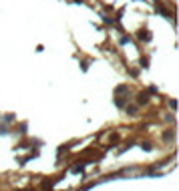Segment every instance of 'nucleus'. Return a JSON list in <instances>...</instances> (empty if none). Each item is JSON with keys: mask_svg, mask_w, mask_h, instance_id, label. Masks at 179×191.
Masks as SVG:
<instances>
[{"mask_svg": "<svg viewBox=\"0 0 179 191\" xmlns=\"http://www.w3.org/2000/svg\"><path fill=\"white\" fill-rule=\"evenodd\" d=\"M83 169H85V165H75V167H73V173H81Z\"/></svg>", "mask_w": 179, "mask_h": 191, "instance_id": "nucleus-7", "label": "nucleus"}, {"mask_svg": "<svg viewBox=\"0 0 179 191\" xmlns=\"http://www.w3.org/2000/svg\"><path fill=\"white\" fill-rule=\"evenodd\" d=\"M161 139H163L165 143H171V141L175 139V129H167V131L161 135Z\"/></svg>", "mask_w": 179, "mask_h": 191, "instance_id": "nucleus-3", "label": "nucleus"}, {"mask_svg": "<svg viewBox=\"0 0 179 191\" xmlns=\"http://www.w3.org/2000/svg\"><path fill=\"white\" fill-rule=\"evenodd\" d=\"M30 191H32V189H30Z\"/></svg>", "mask_w": 179, "mask_h": 191, "instance_id": "nucleus-12", "label": "nucleus"}, {"mask_svg": "<svg viewBox=\"0 0 179 191\" xmlns=\"http://www.w3.org/2000/svg\"><path fill=\"white\" fill-rule=\"evenodd\" d=\"M137 38H139L141 42H149V40H151V30H149V28H141V30L137 32Z\"/></svg>", "mask_w": 179, "mask_h": 191, "instance_id": "nucleus-2", "label": "nucleus"}, {"mask_svg": "<svg viewBox=\"0 0 179 191\" xmlns=\"http://www.w3.org/2000/svg\"><path fill=\"white\" fill-rule=\"evenodd\" d=\"M125 111H127V115H135V113L139 111V107H137V105H127Z\"/></svg>", "mask_w": 179, "mask_h": 191, "instance_id": "nucleus-6", "label": "nucleus"}, {"mask_svg": "<svg viewBox=\"0 0 179 191\" xmlns=\"http://www.w3.org/2000/svg\"><path fill=\"white\" fill-rule=\"evenodd\" d=\"M127 101H129V97H117V99H115V105L123 109L125 105H127Z\"/></svg>", "mask_w": 179, "mask_h": 191, "instance_id": "nucleus-5", "label": "nucleus"}, {"mask_svg": "<svg viewBox=\"0 0 179 191\" xmlns=\"http://www.w3.org/2000/svg\"><path fill=\"white\" fill-rule=\"evenodd\" d=\"M117 95H131V87H127V85H121V87H117L115 89Z\"/></svg>", "mask_w": 179, "mask_h": 191, "instance_id": "nucleus-4", "label": "nucleus"}, {"mask_svg": "<svg viewBox=\"0 0 179 191\" xmlns=\"http://www.w3.org/2000/svg\"><path fill=\"white\" fill-rule=\"evenodd\" d=\"M141 149L143 151H151V143H141Z\"/></svg>", "mask_w": 179, "mask_h": 191, "instance_id": "nucleus-9", "label": "nucleus"}, {"mask_svg": "<svg viewBox=\"0 0 179 191\" xmlns=\"http://www.w3.org/2000/svg\"><path fill=\"white\" fill-rule=\"evenodd\" d=\"M4 121H6V123H12V121H14V115H6Z\"/></svg>", "mask_w": 179, "mask_h": 191, "instance_id": "nucleus-10", "label": "nucleus"}, {"mask_svg": "<svg viewBox=\"0 0 179 191\" xmlns=\"http://www.w3.org/2000/svg\"><path fill=\"white\" fill-rule=\"evenodd\" d=\"M8 133V127L6 125H0V135H6Z\"/></svg>", "mask_w": 179, "mask_h": 191, "instance_id": "nucleus-8", "label": "nucleus"}, {"mask_svg": "<svg viewBox=\"0 0 179 191\" xmlns=\"http://www.w3.org/2000/svg\"><path fill=\"white\" fill-rule=\"evenodd\" d=\"M169 107H171V109H175V107H177V103H175V99H171V101H169Z\"/></svg>", "mask_w": 179, "mask_h": 191, "instance_id": "nucleus-11", "label": "nucleus"}, {"mask_svg": "<svg viewBox=\"0 0 179 191\" xmlns=\"http://www.w3.org/2000/svg\"><path fill=\"white\" fill-rule=\"evenodd\" d=\"M147 103H149V93H147V90H141V93L137 95V107H145Z\"/></svg>", "mask_w": 179, "mask_h": 191, "instance_id": "nucleus-1", "label": "nucleus"}]
</instances>
